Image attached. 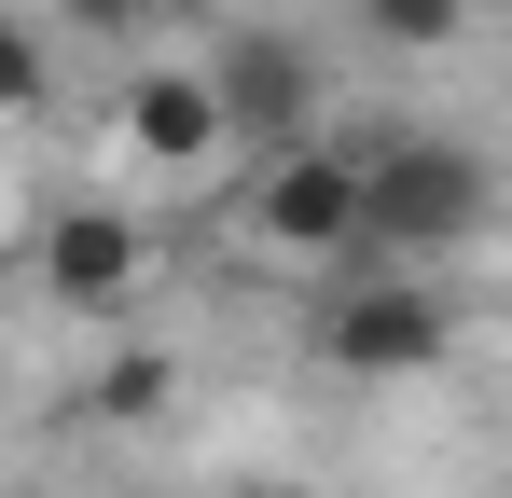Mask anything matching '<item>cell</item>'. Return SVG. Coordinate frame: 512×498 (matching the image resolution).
<instances>
[{
	"instance_id": "1",
	"label": "cell",
	"mask_w": 512,
	"mask_h": 498,
	"mask_svg": "<svg viewBox=\"0 0 512 498\" xmlns=\"http://www.w3.org/2000/svg\"><path fill=\"white\" fill-rule=\"evenodd\" d=\"M499 222V166L471 139H374V263H457Z\"/></svg>"
},
{
	"instance_id": "2",
	"label": "cell",
	"mask_w": 512,
	"mask_h": 498,
	"mask_svg": "<svg viewBox=\"0 0 512 498\" xmlns=\"http://www.w3.org/2000/svg\"><path fill=\"white\" fill-rule=\"evenodd\" d=\"M250 236L277 263H374V153L360 139H305V153L250 166Z\"/></svg>"
},
{
	"instance_id": "3",
	"label": "cell",
	"mask_w": 512,
	"mask_h": 498,
	"mask_svg": "<svg viewBox=\"0 0 512 498\" xmlns=\"http://www.w3.org/2000/svg\"><path fill=\"white\" fill-rule=\"evenodd\" d=\"M443 346H457V305L429 277H402V263H346L333 305H319V360L333 374H429Z\"/></svg>"
},
{
	"instance_id": "4",
	"label": "cell",
	"mask_w": 512,
	"mask_h": 498,
	"mask_svg": "<svg viewBox=\"0 0 512 498\" xmlns=\"http://www.w3.org/2000/svg\"><path fill=\"white\" fill-rule=\"evenodd\" d=\"M208 83H222V125H236V153H250V166L333 139V125H319V56H305L291 28H222Z\"/></svg>"
},
{
	"instance_id": "5",
	"label": "cell",
	"mask_w": 512,
	"mask_h": 498,
	"mask_svg": "<svg viewBox=\"0 0 512 498\" xmlns=\"http://www.w3.org/2000/svg\"><path fill=\"white\" fill-rule=\"evenodd\" d=\"M111 139H125L139 166H167V180H194V166H222V153H236V125H222V83H208V70H167V56H153V70H125V111H111Z\"/></svg>"
},
{
	"instance_id": "6",
	"label": "cell",
	"mask_w": 512,
	"mask_h": 498,
	"mask_svg": "<svg viewBox=\"0 0 512 498\" xmlns=\"http://www.w3.org/2000/svg\"><path fill=\"white\" fill-rule=\"evenodd\" d=\"M28 263H42V291L56 305H84V319H111L139 277H153V236L125 222V208H56L42 236H28Z\"/></svg>"
},
{
	"instance_id": "7",
	"label": "cell",
	"mask_w": 512,
	"mask_h": 498,
	"mask_svg": "<svg viewBox=\"0 0 512 498\" xmlns=\"http://www.w3.org/2000/svg\"><path fill=\"white\" fill-rule=\"evenodd\" d=\"M84 402L97 415H153V402H167V346H111V374H97Z\"/></svg>"
},
{
	"instance_id": "8",
	"label": "cell",
	"mask_w": 512,
	"mask_h": 498,
	"mask_svg": "<svg viewBox=\"0 0 512 498\" xmlns=\"http://www.w3.org/2000/svg\"><path fill=\"white\" fill-rule=\"evenodd\" d=\"M360 28H374V42H457L471 0H360Z\"/></svg>"
},
{
	"instance_id": "9",
	"label": "cell",
	"mask_w": 512,
	"mask_h": 498,
	"mask_svg": "<svg viewBox=\"0 0 512 498\" xmlns=\"http://www.w3.org/2000/svg\"><path fill=\"white\" fill-rule=\"evenodd\" d=\"M0 111H14V125H42V28H14V42H0Z\"/></svg>"
},
{
	"instance_id": "10",
	"label": "cell",
	"mask_w": 512,
	"mask_h": 498,
	"mask_svg": "<svg viewBox=\"0 0 512 498\" xmlns=\"http://www.w3.org/2000/svg\"><path fill=\"white\" fill-rule=\"evenodd\" d=\"M42 14H70V28H111V42H125V28H139L153 0H42Z\"/></svg>"
},
{
	"instance_id": "11",
	"label": "cell",
	"mask_w": 512,
	"mask_h": 498,
	"mask_svg": "<svg viewBox=\"0 0 512 498\" xmlns=\"http://www.w3.org/2000/svg\"><path fill=\"white\" fill-rule=\"evenodd\" d=\"M250 498H277V485H250Z\"/></svg>"
},
{
	"instance_id": "12",
	"label": "cell",
	"mask_w": 512,
	"mask_h": 498,
	"mask_svg": "<svg viewBox=\"0 0 512 498\" xmlns=\"http://www.w3.org/2000/svg\"><path fill=\"white\" fill-rule=\"evenodd\" d=\"M28 14H42V0H28Z\"/></svg>"
}]
</instances>
